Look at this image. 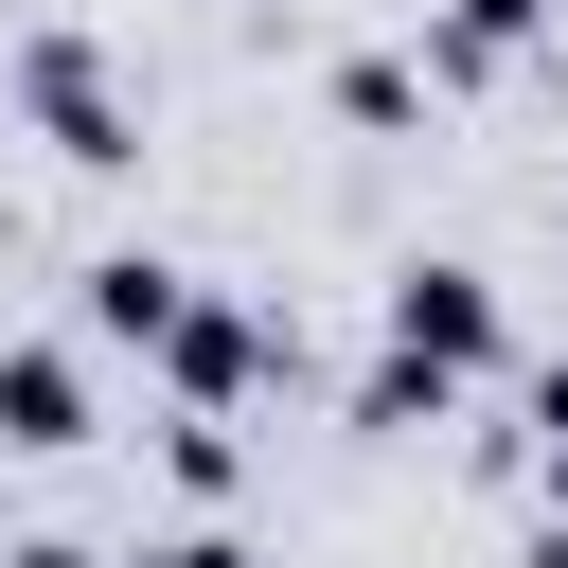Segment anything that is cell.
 <instances>
[{"mask_svg":"<svg viewBox=\"0 0 568 568\" xmlns=\"http://www.w3.org/2000/svg\"><path fill=\"white\" fill-rule=\"evenodd\" d=\"M0 89H18V124H36L71 178H124V160H142V106H124V71H106L71 18H36V36L0 53Z\"/></svg>","mask_w":568,"mask_h":568,"instance_id":"6da1fadb","label":"cell"},{"mask_svg":"<svg viewBox=\"0 0 568 568\" xmlns=\"http://www.w3.org/2000/svg\"><path fill=\"white\" fill-rule=\"evenodd\" d=\"M373 320H390V355H408V373H444V390H479V373L515 355V320H497V284H479L462 248H408Z\"/></svg>","mask_w":568,"mask_h":568,"instance_id":"7a4b0ae2","label":"cell"},{"mask_svg":"<svg viewBox=\"0 0 568 568\" xmlns=\"http://www.w3.org/2000/svg\"><path fill=\"white\" fill-rule=\"evenodd\" d=\"M302 337L266 320V302H178V337H160V373H178V408H248L266 373H284Z\"/></svg>","mask_w":568,"mask_h":568,"instance_id":"3957f363","label":"cell"},{"mask_svg":"<svg viewBox=\"0 0 568 568\" xmlns=\"http://www.w3.org/2000/svg\"><path fill=\"white\" fill-rule=\"evenodd\" d=\"M178 302H195V266H178V248H89V266H71V320H89L106 355H160V337H178Z\"/></svg>","mask_w":568,"mask_h":568,"instance_id":"277c9868","label":"cell"},{"mask_svg":"<svg viewBox=\"0 0 568 568\" xmlns=\"http://www.w3.org/2000/svg\"><path fill=\"white\" fill-rule=\"evenodd\" d=\"M89 444V355L71 337H0V462H71Z\"/></svg>","mask_w":568,"mask_h":568,"instance_id":"5b68a950","label":"cell"},{"mask_svg":"<svg viewBox=\"0 0 568 568\" xmlns=\"http://www.w3.org/2000/svg\"><path fill=\"white\" fill-rule=\"evenodd\" d=\"M532 36H550V0H444V18H426V89H479V71H515Z\"/></svg>","mask_w":568,"mask_h":568,"instance_id":"8992f818","label":"cell"},{"mask_svg":"<svg viewBox=\"0 0 568 568\" xmlns=\"http://www.w3.org/2000/svg\"><path fill=\"white\" fill-rule=\"evenodd\" d=\"M337 124L355 142H408L426 124V53H337Z\"/></svg>","mask_w":568,"mask_h":568,"instance_id":"52a82bcc","label":"cell"},{"mask_svg":"<svg viewBox=\"0 0 568 568\" xmlns=\"http://www.w3.org/2000/svg\"><path fill=\"white\" fill-rule=\"evenodd\" d=\"M160 479H178V497H231V479H248L231 408H178V426H160Z\"/></svg>","mask_w":568,"mask_h":568,"instance_id":"ba28073f","label":"cell"},{"mask_svg":"<svg viewBox=\"0 0 568 568\" xmlns=\"http://www.w3.org/2000/svg\"><path fill=\"white\" fill-rule=\"evenodd\" d=\"M142 568H266V550H248V532H213V515H195V532H160V550H142Z\"/></svg>","mask_w":568,"mask_h":568,"instance_id":"9c48e42d","label":"cell"},{"mask_svg":"<svg viewBox=\"0 0 568 568\" xmlns=\"http://www.w3.org/2000/svg\"><path fill=\"white\" fill-rule=\"evenodd\" d=\"M532 426H568V337H550V355H532Z\"/></svg>","mask_w":568,"mask_h":568,"instance_id":"30bf717a","label":"cell"},{"mask_svg":"<svg viewBox=\"0 0 568 568\" xmlns=\"http://www.w3.org/2000/svg\"><path fill=\"white\" fill-rule=\"evenodd\" d=\"M532 479H550V515H568V426H532Z\"/></svg>","mask_w":568,"mask_h":568,"instance_id":"8fae6325","label":"cell"},{"mask_svg":"<svg viewBox=\"0 0 568 568\" xmlns=\"http://www.w3.org/2000/svg\"><path fill=\"white\" fill-rule=\"evenodd\" d=\"M18 568H89V550H71V532H18Z\"/></svg>","mask_w":568,"mask_h":568,"instance_id":"7c38bea8","label":"cell"},{"mask_svg":"<svg viewBox=\"0 0 568 568\" xmlns=\"http://www.w3.org/2000/svg\"><path fill=\"white\" fill-rule=\"evenodd\" d=\"M532 568H568V515H550V532H532Z\"/></svg>","mask_w":568,"mask_h":568,"instance_id":"4fadbf2b","label":"cell"},{"mask_svg":"<svg viewBox=\"0 0 568 568\" xmlns=\"http://www.w3.org/2000/svg\"><path fill=\"white\" fill-rule=\"evenodd\" d=\"M0 568H18V550H0Z\"/></svg>","mask_w":568,"mask_h":568,"instance_id":"5bb4252c","label":"cell"}]
</instances>
